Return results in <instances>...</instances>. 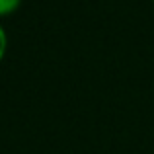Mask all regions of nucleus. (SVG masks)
<instances>
[{"mask_svg":"<svg viewBox=\"0 0 154 154\" xmlns=\"http://www.w3.org/2000/svg\"><path fill=\"white\" fill-rule=\"evenodd\" d=\"M152 2H154V0H152Z\"/></svg>","mask_w":154,"mask_h":154,"instance_id":"3","label":"nucleus"},{"mask_svg":"<svg viewBox=\"0 0 154 154\" xmlns=\"http://www.w3.org/2000/svg\"><path fill=\"white\" fill-rule=\"evenodd\" d=\"M6 51H8V33L4 29V26H0V63L6 57Z\"/></svg>","mask_w":154,"mask_h":154,"instance_id":"2","label":"nucleus"},{"mask_svg":"<svg viewBox=\"0 0 154 154\" xmlns=\"http://www.w3.org/2000/svg\"><path fill=\"white\" fill-rule=\"evenodd\" d=\"M22 0H0V18L2 16H10L20 8Z\"/></svg>","mask_w":154,"mask_h":154,"instance_id":"1","label":"nucleus"}]
</instances>
